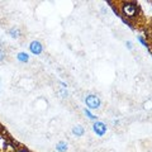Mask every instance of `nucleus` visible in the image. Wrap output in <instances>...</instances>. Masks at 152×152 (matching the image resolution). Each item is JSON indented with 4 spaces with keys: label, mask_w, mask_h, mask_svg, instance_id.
Wrapping results in <instances>:
<instances>
[{
    "label": "nucleus",
    "mask_w": 152,
    "mask_h": 152,
    "mask_svg": "<svg viewBox=\"0 0 152 152\" xmlns=\"http://www.w3.org/2000/svg\"><path fill=\"white\" fill-rule=\"evenodd\" d=\"M67 150H69L67 142L60 141V142H57V143H56V151L57 152H67Z\"/></svg>",
    "instance_id": "obj_6"
},
{
    "label": "nucleus",
    "mask_w": 152,
    "mask_h": 152,
    "mask_svg": "<svg viewBox=\"0 0 152 152\" xmlns=\"http://www.w3.org/2000/svg\"><path fill=\"white\" fill-rule=\"evenodd\" d=\"M17 152H28V151L27 150H18Z\"/></svg>",
    "instance_id": "obj_14"
},
{
    "label": "nucleus",
    "mask_w": 152,
    "mask_h": 152,
    "mask_svg": "<svg viewBox=\"0 0 152 152\" xmlns=\"http://www.w3.org/2000/svg\"><path fill=\"white\" fill-rule=\"evenodd\" d=\"M126 46H127L128 50H133V43H132L131 41H127V42H126Z\"/></svg>",
    "instance_id": "obj_13"
},
{
    "label": "nucleus",
    "mask_w": 152,
    "mask_h": 152,
    "mask_svg": "<svg viewBox=\"0 0 152 152\" xmlns=\"http://www.w3.org/2000/svg\"><path fill=\"white\" fill-rule=\"evenodd\" d=\"M151 4H152V3H151Z\"/></svg>",
    "instance_id": "obj_15"
},
{
    "label": "nucleus",
    "mask_w": 152,
    "mask_h": 152,
    "mask_svg": "<svg viewBox=\"0 0 152 152\" xmlns=\"http://www.w3.org/2000/svg\"><path fill=\"white\" fill-rule=\"evenodd\" d=\"M137 39H138V41L141 42L142 46H143V47H148V43L146 42V39L143 38V36H138V37H137Z\"/></svg>",
    "instance_id": "obj_10"
},
{
    "label": "nucleus",
    "mask_w": 152,
    "mask_h": 152,
    "mask_svg": "<svg viewBox=\"0 0 152 152\" xmlns=\"http://www.w3.org/2000/svg\"><path fill=\"white\" fill-rule=\"evenodd\" d=\"M8 34L12 38H19V37H20V34H22V32H20L19 28L13 27V28H10V29L8 31Z\"/></svg>",
    "instance_id": "obj_8"
},
{
    "label": "nucleus",
    "mask_w": 152,
    "mask_h": 152,
    "mask_svg": "<svg viewBox=\"0 0 152 152\" xmlns=\"http://www.w3.org/2000/svg\"><path fill=\"white\" fill-rule=\"evenodd\" d=\"M84 113H85V115H86V117L89 118V119H91V121H95V119H96V117H95L94 114L89 110V109L85 108V109H84Z\"/></svg>",
    "instance_id": "obj_9"
},
{
    "label": "nucleus",
    "mask_w": 152,
    "mask_h": 152,
    "mask_svg": "<svg viewBox=\"0 0 152 152\" xmlns=\"http://www.w3.org/2000/svg\"><path fill=\"white\" fill-rule=\"evenodd\" d=\"M17 60L22 64H27V62H29V55L27 52H19L17 55Z\"/></svg>",
    "instance_id": "obj_7"
},
{
    "label": "nucleus",
    "mask_w": 152,
    "mask_h": 152,
    "mask_svg": "<svg viewBox=\"0 0 152 152\" xmlns=\"http://www.w3.org/2000/svg\"><path fill=\"white\" fill-rule=\"evenodd\" d=\"M85 104H86L89 110H95V109L100 108L102 100H100V98H99L98 95L89 94V95H86V98H85Z\"/></svg>",
    "instance_id": "obj_2"
},
{
    "label": "nucleus",
    "mask_w": 152,
    "mask_h": 152,
    "mask_svg": "<svg viewBox=\"0 0 152 152\" xmlns=\"http://www.w3.org/2000/svg\"><path fill=\"white\" fill-rule=\"evenodd\" d=\"M5 151L7 152H15V147L12 146V145H9V143H7L5 145Z\"/></svg>",
    "instance_id": "obj_11"
},
{
    "label": "nucleus",
    "mask_w": 152,
    "mask_h": 152,
    "mask_svg": "<svg viewBox=\"0 0 152 152\" xmlns=\"http://www.w3.org/2000/svg\"><path fill=\"white\" fill-rule=\"evenodd\" d=\"M71 132H72V134L76 136V137H83L85 134V128L83 126H80V124H76V126L72 127Z\"/></svg>",
    "instance_id": "obj_5"
},
{
    "label": "nucleus",
    "mask_w": 152,
    "mask_h": 152,
    "mask_svg": "<svg viewBox=\"0 0 152 152\" xmlns=\"http://www.w3.org/2000/svg\"><path fill=\"white\" fill-rule=\"evenodd\" d=\"M4 58H5V52H4L3 48H0V62L4 61Z\"/></svg>",
    "instance_id": "obj_12"
},
{
    "label": "nucleus",
    "mask_w": 152,
    "mask_h": 152,
    "mask_svg": "<svg viewBox=\"0 0 152 152\" xmlns=\"http://www.w3.org/2000/svg\"><path fill=\"white\" fill-rule=\"evenodd\" d=\"M93 131H94V133H95L96 136L103 137V136L107 133L108 127H107L105 123L102 122V121H95L94 124H93Z\"/></svg>",
    "instance_id": "obj_3"
},
{
    "label": "nucleus",
    "mask_w": 152,
    "mask_h": 152,
    "mask_svg": "<svg viewBox=\"0 0 152 152\" xmlns=\"http://www.w3.org/2000/svg\"><path fill=\"white\" fill-rule=\"evenodd\" d=\"M29 51H31V53L34 55V56L41 55L42 52H43V45H42L39 41H37V39L32 41L29 43Z\"/></svg>",
    "instance_id": "obj_4"
},
{
    "label": "nucleus",
    "mask_w": 152,
    "mask_h": 152,
    "mask_svg": "<svg viewBox=\"0 0 152 152\" xmlns=\"http://www.w3.org/2000/svg\"><path fill=\"white\" fill-rule=\"evenodd\" d=\"M121 10H122V14L127 18H136L137 15H138L140 13V8L137 4L134 3H123L122 7H121Z\"/></svg>",
    "instance_id": "obj_1"
}]
</instances>
